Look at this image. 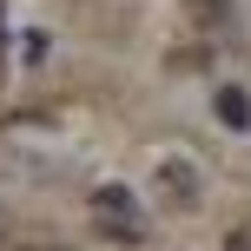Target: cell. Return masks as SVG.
<instances>
[{"label":"cell","mask_w":251,"mask_h":251,"mask_svg":"<svg viewBox=\"0 0 251 251\" xmlns=\"http://www.w3.org/2000/svg\"><path fill=\"white\" fill-rule=\"evenodd\" d=\"M159 192H165L172 212H192V205H199V172H192L185 159H165L159 165Z\"/></svg>","instance_id":"7a4b0ae2"},{"label":"cell","mask_w":251,"mask_h":251,"mask_svg":"<svg viewBox=\"0 0 251 251\" xmlns=\"http://www.w3.org/2000/svg\"><path fill=\"white\" fill-rule=\"evenodd\" d=\"M33 251H47V245H33Z\"/></svg>","instance_id":"5b68a950"},{"label":"cell","mask_w":251,"mask_h":251,"mask_svg":"<svg viewBox=\"0 0 251 251\" xmlns=\"http://www.w3.org/2000/svg\"><path fill=\"white\" fill-rule=\"evenodd\" d=\"M93 225H100L106 238H119V245L146 238V212H139V199L126 185H100V192H93Z\"/></svg>","instance_id":"6da1fadb"},{"label":"cell","mask_w":251,"mask_h":251,"mask_svg":"<svg viewBox=\"0 0 251 251\" xmlns=\"http://www.w3.org/2000/svg\"><path fill=\"white\" fill-rule=\"evenodd\" d=\"M212 113L225 119L231 132H245V126H251V93H245V86H218V93H212Z\"/></svg>","instance_id":"3957f363"},{"label":"cell","mask_w":251,"mask_h":251,"mask_svg":"<svg viewBox=\"0 0 251 251\" xmlns=\"http://www.w3.org/2000/svg\"><path fill=\"white\" fill-rule=\"evenodd\" d=\"M225 251H251V231H231V238H225Z\"/></svg>","instance_id":"277c9868"}]
</instances>
